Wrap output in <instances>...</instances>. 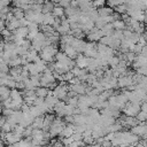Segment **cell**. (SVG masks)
Segmentation results:
<instances>
[{"label":"cell","instance_id":"obj_1","mask_svg":"<svg viewBox=\"0 0 147 147\" xmlns=\"http://www.w3.org/2000/svg\"><path fill=\"white\" fill-rule=\"evenodd\" d=\"M57 52H59V49H57L56 45H49L41 49V52L39 53V57L42 61H45L46 63H51V62L55 61V55Z\"/></svg>","mask_w":147,"mask_h":147},{"label":"cell","instance_id":"obj_2","mask_svg":"<svg viewBox=\"0 0 147 147\" xmlns=\"http://www.w3.org/2000/svg\"><path fill=\"white\" fill-rule=\"evenodd\" d=\"M70 90V86L68 83L65 82H60L54 90H52L53 92V95L55 98H57L60 101H64L67 98H68V92Z\"/></svg>","mask_w":147,"mask_h":147},{"label":"cell","instance_id":"obj_3","mask_svg":"<svg viewBox=\"0 0 147 147\" xmlns=\"http://www.w3.org/2000/svg\"><path fill=\"white\" fill-rule=\"evenodd\" d=\"M140 111V105L139 103H132V102H126L123 113L125 116H130V117H136L138 115V113Z\"/></svg>","mask_w":147,"mask_h":147},{"label":"cell","instance_id":"obj_4","mask_svg":"<svg viewBox=\"0 0 147 147\" xmlns=\"http://www.w3.org/2000/svg\"><path fill=\"white\" fill-rule=\"evenodd\" d=\"M131 132L133 134H137L138 137H144L147 132V121L146 122H140L138 125L131 127Z\"/></svg>","mask_w":147,"mask_h":147},{"label":"cell","instance_id":"obj_5","mask_svg":"<svg viewBox=\"0 0 147 147\" xmlns=\"http://www.w3.org/2000/svg\"><path fill=\"white\" fill-rule=\"evenodd\" d=\"M133 84V80H132V77H129V76H121L117 78V87L119 88H126L129 87L130 85Z\"/></svg>","mask_w":147,"mask_h":147},{"label":"cell","instance_id":"obj_6","mask_svg":"<svg viewBox=\"0 0 147 147\" xmlns=\"http://www.w3.org/2000/svg\"><path fill=\"white\" fill-rule=\"evenodd\" d=\"M75 63L78 68L80 69H86L87 68V64H88V57H86L84 54H78L77 57L75 59Z\"/></svg>","mask_w":147,"mask_h":147},{"label":"cell","instance_id":"obj_7","mask_svg":"<svg viewBox=\"0 0 147 147\" xmlns=\"http://www.w3.org/2000/svg\"><path fill=\"white\" fill-rule=\"evenodd\" d=\"M28 34H29V30H28L26 26H20L17 30H15L13 32V36L18 37V38H22V39H26L28 38Z\"/></svg>","mask_w":147,"mask_h":147},{"label":"cell","instance_id":"obj_8","mask_svg":"<svg viewBox=\"0 0 147 147\" xmlns=\"http://www.w3.org/2000/svg\"><path fill=\"white\" fill-rule=\"evenodd\" d=\"M20 26H21V25H20V21L16 20L15 17H14L13 20H10L9 22H6V29H8L10 32H14V31L17 30Z\"/></svg>","mask_w":147,"mask_h":147},{"label":"cell","instance_id":"obj_9","mask_svg":"<svg viewBox=\"0 0 147 147\" xmlns=\"http://www.w3.org/2000/svg\"><path fill=\"white\" fill-rule=\"evenodd\" d=\"M74 133V124H65L62 132L60 133V137L62 138H69Z\"/></svg>","mask_w":147,"mask_h":147},{"label":"cell","instance_id":"obj_10","mask_svg":"<svg viewBox=\"0 0 147 147\" xmlns=\"http://www.w3.org/2000/svg\"><path fill=\"white\" fill-rule=\"evenodd\" d=\"M113 13H114V9L110 8V7H106V6H103V7H101V8L98 9V14H99L100 17L109 16V15H111Z\"/></svg>","mask_w":147,"mask_h":147},{"label":"cell","instance_id":"obj_11","mask_svg":"<svg viewBox=\"0 0 147 147\" xmlns=\"http://www.w3.org/2000/svg\"><path fill=\"white\" fill-rule=\"evenodd\" d=\"M54 3L51 2V0H45L44 1V5H42V14H47V13H52L53 8H54Z\"/></svg>","mask_w":147,"mask_h":147},{"label":"cell","instance_id":"obj_12","mask_svg":"<svg viewBox=\"0 0 147 147\" xmlns=\"http://www.w3.org/2000/svg\"><path fill=\"white\" fill-rule=\"evenodd\" d=\"M52 14H53L54 17H59V18H62V17L65 16L64 15V8H62L60 6H55L52 10Z\"/></svg>","mask_w":147,"mask_h":147},{"label":"cell","instance_id":"obj_13","mask_svg":"<svg viewBox=\"0 0 147 147\" xmlns=\"http://www.w3.org/2000/svg\"><path fill=\"white\" fill-rule=\"evenodd\" d=\"M42 125H44V116H39V117H36L31 124V126L33 129H39L41 130L42 129Z\"/></svg>","mask_w":147,"mask_h":147},{"label":"cell","instance_id":"obj_14","mask_svg":"<svg viewBox=\"0 0 147 147\" xmlns=\"http://www.w3.org/2000/svg\"><path fill=\"white\" fill-rule=\"evenodd\" d=\"M34 91H36V95H37V96H40V98H44V99L48 95V92H49V90H48V88L42 87V86L37 87Z\"/></svg>","mask_w":147,"mask_h":147},{"label":"cell","instance_id":"obj_15","mask_svg":"<svg viewBox=\"0 0 147 147\" xmlns=\"http://www.w3.org/2000/svg\"><path fill=\"white\" fill-rule=\"evenodd\" d=\"M11 13H13V15H14V17H15L16 20L24 18V15H25V13H24V11H23L21 8H17V7L11 8Z\"/></svg>","mask_w":147,"mask_h":147},{"label":"cell","instance_id":"obj_16","mask_svg":"<svg viewBox=\"0 0 147 147\" xmlns=\"http://www.w3.org/2000/svg\"><path fill=\"white\" fill-rule=\"evenodd\" d=\"M54 21H55V17L53 16L52 13L44 14V22H42V24H46V25H53Z\"/></svg>","mask_w":147,"mask_h":147},{"label":"cell","instance_id":"obj_17","mask_svg":"<svg viewBox=\"0 0 147 147\" xmlns=\"http://www.w3.org/2000/svg\"><path fill=\"white\" fill-rule=\"evenodd\" d=\"M113 26H114V30H124L126 28L124 21L122 20H116L113 22Z\"/></svg>","mask_w":147,"mask_h":147},{"label":"cell","instance_id":"obj_18","mask_svg":"<svg viewBox=\"0 0 147 147\" xmlns=\"http://www.w3.org/2000/svg\"><path fill=\"white\" fill-rule=\"evenodd\" d=\"M118 63H119V59H118L117 55H114V56H111V57L108 59V65H109L111 69H113V68H116Z\"/></svg>","mask_w":147,"mask_h":147},{"label":"cell","instance_id":"obj_19","mask_svg":"<svg viewBox=\"0 0 147 147\" xmlns=\"http://www.w3.org/2000/svg\"><path fill=\"white\" fill-rule=\"evenodd\" d=\"M30 146H31V141L28 139H21L18 142L13 145V147H30Z\"/></svg>","mask_w":147,"mask_h":147},{"label":"cell","instance_id":"obj_20","mask_svg":"<svg viewBox=\"0 0 147 147\" xmlns=\"http://www.w3.org/2000/svg\"><path fill=\"white\" fill-rule=\"evenodd\" d=\"M126 10H127V6H126L125 3L119 5V6H117V7H115V8H114V11H115V13H117V14H119V15L126 14Z\"/></svg>","mask_w":147,"mask_h":147},{"label":"cell","instance_id":"obj_21","mask_svg":"<svg viewBox=\"0 0 147 147\" xmlns=\"http://www.w3.org/2000/svg\"><path fill=\"white\" fill-rule=\"evenodd\" d=\"M14 6L17 7V8H21L23 5H29V3H32L31 0H11Z\"/></svg>","mask_w":147,"mask_h":147},{"label":"cell","instance_id":"obj_22","mask_svg":"<svg viewBox=\"0 0 147 147\" xmlns=\"http://www.w3.org/2000/svg\"><path fill=\"white\" fill-rule=\"evenodd\" d=\"M136 56H137V54H134L133 52H127V53H125V57H126L127 64L132 63V62L136 60Z\"/></svg>","mask_w":147,"mask_h":147},{"label":"cell","instance_id":"obj_23","mask_svg":"<svg viewBox=\"0 0 147 147\" xmlns=\"http://www.w3.org/2000/svg\"><path fill=\"white\" fill-rule=\"evenodd\" d=\"M106 3H107L106 0H93V1H92V6H93L95 9H96V8H101V7H103Z\"/></svg>","mask_w":147,"mask_h":147},{"label":"cell","instance_id":"obj_24","mask_svg":"<svg viewBox=\"0 0 147 147\" xmlns=\"http://www.w3.org/2000/svg\"><path fill=\"white\" fill-rule=\"evenodd\" d=\"M136 118H137L139 122H146V121H147V113L140 110V111L138 113V115L136 116Z\"/></svg>","mask_w":147,"mask_h":147},{"label":"cell","instance_id":"obj_25","mask_svg":"<svg viewBox=\"0 0 147 147\" xmlns=\"http://www.w3.org/2000/svg\"><path fill=\"white\" fill-rule=\"evenodd\" d=\"M26 28H28L29 31H39V25L36 24V23H33V22H29V24H28Z\"/></svg>","mask_w":147,"mask_h":147},{"label":"cell","instance_id":"obj_26","mask_svg":"<svg viewBox=\"0 0 147 147\" xmlns=\"http://www.w3.org/2000/svg\"><path fill=\"white\" fill-rule=\"evenodd\" d=\"M139 38H140V34H139V33H137V32H133V33H132V37L130 38V40H131V42H132V44H138Z\"/></svg>","mask_w":147,"mask_h":147},{"label":"cell","instance_id":"obj_27","mask_svg":"<svg viewBox=\"0 0 147 147\" xmlns=\"http://www.w3.org/2000/svg\"><path fill=\"white\" fill-rule=\"evenodd\" d=\"M57 6H60V7H62V8H68L69 6H70V1H68V0H60V2H59V5Z\"/></svg>","mask_w":147,"mask_h":147},{"label":"cell","instance_id":"obj_28","mask_svg":"<svg viewBox=\"0 0 147 147\" xmlns=\"http://www.w3.org/2000/svg\"><path fill=\"white\" fill-rule=\"evenodd\" d=\"M141 49H142V46H141L140 44H136L134 47H133V51H132V52H133L134 54H140Z\"/></svg>","mask_w":147,"mask_h":147},{"label":"cell","instance_id":"obj_29","mask_svg":"<svg viewBox=\"0 0 147 147\" xmlns=\"http://www.w3.org/2000/svg\"><path fill=\"white\" fill-rule=\"evenodd\" d=\"M82 82L79 80V78L78 77H74L70 82H69V85H77V84H80Z\"/></svg>","mask_w":147,"mask_h":147},{"label":"cell","instance_id":"obj_30","mask_svg":"<svg viewBox=\"0 0 147 147\" xmlns=\"http://www.w3.org/2000/svg\"><path fill=\"white\" fill-rule=\"evenodd\" d=\"M20 21V25L21 26H28V24H29V22H28V20L24 17V18H21V20H18Z\"/></svg>","mask_w":147,"mask_h":147},{"label":"cell","instance_id":"obj_31","mask_svg":"<svg viewBox=\"0 0 147 147\" xmlns=\"http://www.w3.org/2000/svg\"><path fill=\"white\" fill-rule=\"evenodd\" d=\"M140 110L147 113V101H144V102L140 105Z\"/></svg>","mask_w":147,"mask_h":147},{"label":"cell","instance_id":"obj_32","mask_svg":"<svg viewBox=\"0 0 147 147\" xmlns=\"http://www.w3.org/2000/svg\"><path fill=\"white\" fill-rule=\"evenodd\" d=\"M3 29H6V22L0 18V32H1Z\"/></svg>","mask_w":147,"mask_h":147},{"label":"cell","instance_id":"obj_33","mask_svg":"<svg viewBox=\"0 0 147 147\" xmlns=\"http://www.w3.org/2000/svg\"><path fill=\"white\" fill-rule=\"evenodd\" d=\"M51 2H53V3H54V6H55V5L57 6V5H59V2H60V0H51Z\"/></svg>","mask_w":147,"mask_h":147},{"label":"cell","instance_id":"obj_34","mask_svg":"<svg viewBox=\"0 0 147 147\" xmlns=\"http://www.w3.org/2000/svg\"><path fill=\"white\" fill-rule=\"evenodd\" d=\"M78 147H88V146H86V145H82V146H78Z\"/></svg>","mask_w":147,"mask_h":147},{"label":"cell","instance_id":"obj_35","mask_svg":"<svg viewBox=\"0 0 147 147\" xmlns=\"http://www.w3.org/2000/svg\"><path fill=\"white\" fill-rule=\"evenodd\" d=\"M44 147H52L51 145H46V146H44Z\"/></svg>","mask_w":147,"mask_h":147},{"label":"cell","instance_id":"obj_36","mask_svg":"<svg viewBox=\"0 0 147 147\" xmlns=\"http://www.w3.org/2000/svg\"><path fill=\"white\" fill-rule=\"evenodd\" d=\"M127 147H134V146H133V145H130V146H127Z\"/></svg>","mask_w":147,"mask_h":147},{"label":"cell","instance_id":"obj_37","mask_svg":"<svg viewBox=\"0 0 147 147\" xmlns=\"http://www.w3.org/2000/svg\"><path fill=\"white\" fill-rule=\"evenodd\" d=\"M0 147H5V146H2V145H0Z\"/></svg>","mask_w":147,"mask_h":147}]
</instances>
